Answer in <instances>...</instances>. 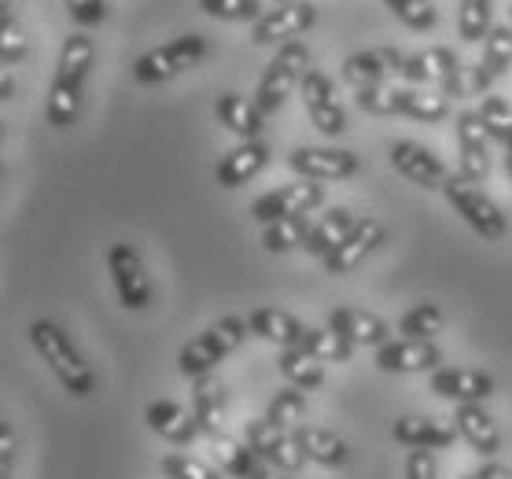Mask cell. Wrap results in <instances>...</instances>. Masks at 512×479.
Wrapping results in <instances>:
<instances>
[{"label":"cell","instance_id":"obj_1","mask_svg":"<svg viewBox=\"0 0 512 479\" xmlns=\"http://www.w3.org/2000/svg\"><path fill=\"white\" fill-rule=\"evenodd\" d=\"M93 37L89 34H70L59 48V63H56V78H52V89H48V126L67 129L78 122L82 115V85L85 74L93 67Z\"/></svg>","mask_w":512,"mask_h":479},{"label":"cell","instance_id":"obj_2","mask_svg":"<svg viewBox=\"0 0 512 479\" xmlns=\"http://www.w3.org/2000/svg\"><path fill=\"white\" fill-rule=\"evenodd\" d=\"M30 343H34V351L41 354V362L52 369V376L63 384V391H70V395H78V398L93 395L96 391L93 365L85 362L82 351L70 343V336L56 321H48V317L34 321V325H30Z\"/></svg>","mask_w":512,"mask_h":479},{"label":"cell","instance_id":"obj_3","mask_svg":"<svg viewBox=\"0 0 512 479\" xmlns=\"http://www.w3.org/2000/svg\"><path fill=\"white\" fill-rule=\"evenodd\" d=\"M247 332H251V325H247L244 317H222V321H214L207 332H199L192 343L181 347V354H177L181 376H188V380L207 376L210 369L218 362H225L236 347H244Z\"/></svg>","mask_w":512,"mask_h":479},{"label":"cell","instance_id":"obj_4","mask_svg":"<svg viewBox=\"0 0 512 479\" xmlns=\"http://www.w3.org/2000/svg\"><path fill=\"white\" fill-rule=\"evenodd\" d=\"M306 67H310V48L295 37V41H284L280 52L273 56V63L266 67L262 82H258L255 104L262 115H273L280 111V104L288 100V93L306 78Z\"/></svg>","mask_w":512,"mask_h":479},{"label":"cell","instance_id":"obj_5","mask_svg":"<svg viewBox=\"0 0 512 479\" xmlns=\"http://www.w3.org/2000/svg\"><path fill=\"white\" fill-rule=\"evenodd\" d=\"M443 196H446V203H450V207H454V211L461 214V218H465L479 236H483V240L498 244V240L509 236V218L501 214L498 203H494L487 192H479V188L472 185V181H465L461 174L446 181Z\"/></svg>","mask_w":512,"mask_h":479},{"label":"cell","instance_id":"obj_6","mask_svg":"<svg viewBox=\"0 0 512 479\" xmlns=\"http://www.w3.org/2000/svg\"><path fill=\"white\" fill-rule=\"evenodd\" d=\"M203 56H207V41L199 34L174 37V41H166V45L152 48V52H144V56L133 63V78H137L140 85L170 82L177 74H185L188 67H196Z\"/></svg>","mask_w":512,"mask_h":479},{"label":"cell","instance_id":"obj_7","mask_svg":"<svg viewBox=\"0 0 512 479\" xmlns=\"http://www.w3.org/2000/svg\"><path fill=\"white\" fill-rule=\"evenodd\" d=\"M402 78H409V82H417V85H439L446 100H450V96H454V100L472 96V74L461 67V59H457L450 48H428V52H420V56H409Z\"/></svg>","mask_w":512,"mask_h":479},{"label":"cell","instance_id":"obj_8","mask_svg":"<svg viewBox=\"0 0 512 479\" xmlns=\"http://www.w3.org/2000/svg\"><path fill=\"white\" fill-rule=\"evenodd\" d=\"M244 443L255 450L262 461H266L273 472H288V476H295L299 468L310 461V457L303 454V446L295 443V435L284 432V428H277L273 421H251L244 428Z\"/></svg>","mask_w":512,"mask_h":479},{"label":"cell","instance_id":"obj_9","mask_svg":"<svg viewBox=\"0 0 512 479\" xmlns=\"http://www.w3.org/2000/svg\"><path fill=\"white\" fill-rule=\"evenodd\" d=\"M107 273H111L118 303L126 306V310H148L152 306V281L144 273L137 247L111 244V251H107Z\"/></svg>","mask_w":512,"mask_h":479},{"label":"cell","instance_id":"obj_10","mask_svg":"<svg viewBox=\"0 0 512 479\" xmlns=\"http://www.w3.org/2000/svg\"><path fill=\"white\" fill-rule=\"evenodd\" d=\"M325 203V188L317 181H295V185H280L266 196H258L251 203V218L262 225H273L280 218H291V214H310L314 207Z\"/></svg>","mask_w":512,"mask_h":479},{"label":"cell","instance_id":"obj_11","mask_svg":"<svg viewBox=\"0 0 512 479\" xmlns=\"http://www.w3.org/2000/svg\"><path fill=\"white\" fill-rule=\"evenodd\" d=\"M288 166L306 181H347V177L358 174V155L347 152V148H295L288 155Z\"/></svg>","mask_w":512,"mask_h":479},{"label":"cell","instance_id":"obj_12","mask_svg":"<svg viewBox=\"0 0 512 479\" xmlns=\"http://www.w3.org/2000/svg\"><path fill=\"white\" fill-rule=\"evenodd\" d=\"M406 52L398 48H369V52H354L343 59V78L354 89H369V85H387V78H402L406 74Z\"/></svg>","mask_w":512,"mask_h":479},{"label":"cell","instance_id":"obj_13","mask_svg":"<svg viewBox=\"0 0 512 479\" xmlns=\"http://www.w3.org/2000/svg\"><path fill=\"white\" fill-rule=\"evenodd\" d=\"M380 244H384V222H376V218H358V225H354V229H350V233L325 255V269L332 273V277H343V273H350V269H358Z\"/></svg>","mask_w":512,"mask_h":479},{"label":"cell","instance_id":"obj_14","mask_svg":"<svg viewBox=\"0 0 512 479\" xmlns=\"http://www.w3.org/2000/svg\"><path fill=\"white\" fill-rule=\"evenodd\" d=\"M299 93H303V107L310 122H314L325 137H339L347 129V115L336 100V89L328 82V74L321 71H306V78L299 82Z\"/></svg>","mask_w":512,"mask_h":479},{"label":"cell","instance_id":"obj_15","mask_svg":"<svg viewBox=\"0 0 512 479\" xmlns=\"http://www.w3.org/2000/svg\"><path fill=\"white\" fill-rule=\"evenodd\" d=\"M387 159H391V166H395L398 174L420 188H439V192H443V185L450 181L446 163L439 159V155H431L424 144L395 141L391 148H387Z\"/></svg>","mask_w":512,"mask_h":479},{"label":"cell","instance_id":"obj_16","mask_svg":"<svg viewBox=\"0 0 512 479\" xmlns=\"http://www.w3.org/2000/svg\"><path fill=\"white\" fill-rule=\"evenodd\" d=\"M314 4L310 0H291L269 8L255 26H251V41L255 45H273V41H295V37L314 26Z\"/></svg>","mask_w":512,"mask_h":479},{"label":"cell","instance_id":"obj_17","mask_svg":"<svg viewBox=\"0 0 512 479\" xmlns=\"http://www.w3.org/2000/svg\"><path fill=\"white\" fill-rule=\"evenodd\" d=\"M457 152H461V177L479 185L490 174V133L479 122L476 111H461L457 115Z\"/></svg>","mask_w":512,"mask_h":479},{"label":"cell","instance_id":"obj_18","mask_svg":"<svg viewBox=\"0 0 512 479\" xmlns=\"http://www.w3.org/2000/svg\"><path fill=\"white\" fill-rule=\"evenodd\" d=\"M443 362L431 339H391L376 351V365L384 373H435Z\"/></svg>","mask_w":512,"mask_h":479},{"label":"cell","instance_id":"obj_19","mask_svg":"<svg viewBox=\"0 0 512 479\" xmlns=\"http://www.w3.org/2000/svg\"><path fill=\"white\" fill-rule=\"evenodd\" d=\"M431 391L446 402L468 406V402H487L494 395V376L483 369H435L431 373Z\"/></svg>","mask_w":512,"mask_h":479},{"label":"cell","instance_id":"obj_20","mask_svg":"<svg viewBox=\"0 0 512 479\" xmlns=\"http://www.w3.org/2000/svg\"><path fill=\"white\" fill-rule=\"evenodd\" d=\"M512 67V23L494 26L483 41V59L479 67H472V96H483L490 85L505 78Z\"/></svg>","mask_w":512,"mask_h":479},{"label":"cell","instance_id":"obj_21","mask_svg":"<svg viewBox=\"0 0 512 479\" xmlns=\"http://www.w3.org/2000/svg\"><path fill=\"white\" fill-rule=\"evenodd\" d=\"M144 421H148V428H152L155 435H163L166 443H174V446H192L199 435H203L196 417H192L185 406L170 402V398H155L152 406L144 409Z\"/></svg>","mask_w":512,"mask_h":479},{"label":"cell","instance_id":"obj_22","mask_svg":"<svg viewBox=\"0 0 512 479\" xmlns=\"http://www.w3.org/2000/svg\"><path fill=\"white\" fill-rule=\"evenodd\" d=\"M328 328H336L339 336H347L354 347H384L391 343V328L384 317L369 314V310H354V306H339L328 314Z\"/></svg>","mask_w":512,"mask_h":479},{"label":"cell","instance_id":"obj_23","mask_svg":"<svg viewBox=\"0 0 512 479\" xmlns=\"http://www.w3.org/2000/svg\"><path fill=\"white\" fill-rule=\"evenodd\" d=\"M454 428L457 435L465 439L479 457H494L501 450V432L494 417H490L487 409L479 406V402H468V406H457L454 409Z\"/></svg>","mask_w":512,"mask_h":479},{"label":"cell","instance_id":"obj_24","mask_svg":"<svg viewBox=\"0 0 512 479\" xmlns=\"http://www.w3.org/2000/svg\"><path fill=\"white\" fill-rule=\"evenodd\" d=\"M391 439L409 450H446V446H454L457 428L435 421V417H402L391 424Z\"/></svg>","mask_w":512,"mask_h":479},{"label":"cell","instance_id":"obj_25","mask_svg":"<svg viewBox=\"0 0 512 479\" xmlns=\"http://www.w3.org/2000/svg\"><path fill=\"white\" fill-rule=\"evenodd\" d=\"M210 446H214V457H218V465H222L225 476L233 479H269V472L273 468L262 461V457L251 450V446L244 443V439H233V435H214L210 439Z\"/></svg>","mask_w":512,"mask_h":479},{"label":"cell","instance_id":"obj_26","mask_svg":"<svg viewBox=\"0 0 512 479\" xmlns=\"http://www.w3.org/2000/svg\"><path fill=\"white\" fill-rule=\"evenodd\" d=\"M266 163H269L266 144L247 141V144H240V148H233V152L225 155L222 163H218V170H214V177H218V185L222 188H240V185H247L251 177L262 174Z\"/></svg>","mask_w":512,"mask_h":479},{"label":"cell","instance_id":"obj_27","mask_svg":"<svg viewBox=\"0 0 512 479\" xmlns=\"http://www.w3.org/2000/svg\"><path fill=\"white\" fill-rule=\"evenodd\" d=\"M214 115H218V122H222L233 137H240V141H258V133H262V111H258V104H251L247 96L240 93H222L218 96V104H214Z\"/></svg>","mask_w":512,"mask_h":479},{"label":"cell","instance_id":"obj_28","mask_svg":"<svg viewBox=\"0 0 512 479\" xmlns=\"http://www.w3.org/2000/svg\"><path fill=\"white\" fill-rule=\"evenodd\" d=\"M247 325L258 339L266 343H277V347H299L306 336V325L299 317H291L288 310H273V306H262L255 314L247 317Z\"/></svg>","mask_w":512,"mask_h":479},{"label":"cell","instance_id":"obj_29","mask_svg":"<svg viewBox=\"0 0 512 479\" xmlns=\"http://www.w3.org/2000/svg\"><path fill=\"white\" fill-rule=\"evenodd\" d=\"M222 409H225V395H222V384H218V376H199L196 384H192V417H196L199 432L214 439V435H222Z\"/></svg>","mask_w":512,"mask_h":479},{"label":"cell","instance_id":"obj_30","mask_svg":"<svg viewBox=\"0 0 512 479\" xmlns=\"http://www.w3.org/2000/svg\"><path fill=\"white\" fill-rule=\"evenodd\" d=\"M291 435H295V443L303 446V454L310 457V461H317V465H325V468L347 465L350 450L336 432H325V428H314V424H299Z\"/></svg>","mask_w":512,"mask_h":479},{"label":"cell","instance_id":"obj_31","mask_svg":"<svg viewBox=\"0 0 512 479\" xmlns=\"http://www.w3.org/2000/svg\"><path fill=\"white\" fill-rule=\"evenodd\" d=\"M277 369L284 373L291 387H299V391H314V387L325 384V369L317 358L303 351V347H280L277 351Z\"/></svg>","mask_w":512,"mask_h":479},{"label":"cell","instance_id":"obj_32","mask_svg":"<svg viewBox=\"0 0 512 479\" xmlns=\"http://www.w3.org/2000/svg\"><path fill=\"white\" fill-rule=\"evenodd\" d=\"M358 225V218L347 211V207H336V211H328L321 222H314V229H310V236H306V255H317V258H325L332 247L343 240V236L350 233Z\"/></svg>","mask_w":512,"mask_h":479},{"label":"cell","instance_id":"obj_33","mask_svg":"<svg viewBox=\"0 0 512 479\" xmlns=\"http://www.w3.org/2000/svg\"><path fill=\"white\" fill-rule=\"evenodd\" d=\"M398 115L413 118V122H443L450 115V100L443 93H424V89H398Z\"/></svg>","mask_w":512,"mask_h":479},{"label":"cell","instance_id":"obj_34","mask_svg":"<svg viewBox=\"0 0 512 479\" xmlns=\"http://www.w3.org/2000/svg\"><path fill=\"white\" fill-rule=\"evenodd\" d=\"M310 358H317V362H350V354H354V343H350L347 336H339L336 328H306L303 343H299Z\"/></svg>","mask_w":512,"mask_h":479},{"label":"cell","instance_id":"obj_35","mask_svg":"<svg viewBox=\"0 0 512 479\" xmlns=\"http://www.w3.org/2000/svg\"><path fill=\"white\" fill-rule=\"evenodd\" d=\"M314 222H310V214H291V218H280V222L266 225V236H262V247L266 251H291V247H303L306 236H310Z\"/></svg>","mask_w":512,"mask_h":479},{"label":"cell","instance_id":"obj_36","mask_svg":"<svg viewBox=\"0 0 512 479\" xmlns=\"http://www.w3.org/2000/svg\"><path fill=\"white\" fill-rule=\"evenodd\" d=\"M303 413H306V395L299 387H284V391H277V395L269 398L266 421H273L284 432H295L303 424Z\"/></svg>","mask_w":512,"mask_h":479},{"label":"cell","instance_id":"obj_37","mask_svg":"<svg viewBox=\"0 0 512 479\" xmlns=\"http://www.w3.org/2000/svg\"><path fill=\"white\" fill-rule=\"evenodd\" d=\"M398 332H402V339H431L435 332H443V310L435 303H417L402 314Z\"/></svg>","mask_w":512,"mask_h":479},{"label":"cell","instance_id":"obj_38","mask_svg":"<svg viewBox=\"0 0 512 479\" xmlns=\"http://www.w3.org/2000/svg\"><path fill=\"white\" fill-rule=\"evenodd\" d=\"M490 4L494 0H461V12H457V34L465 37L468 45H476L494 30L490 26Z\"/></svg>","mask_w":512,"mask_h":479},{"label":"cell","instance_id":"obj_39","mask_svg":"<svg viewBox=\"0 0 512 479\" xmlns=\"http://www.w3.org/2000/svg\"><path fill=\"white\" fill-rule=\"evenodd\" d=\"M479 122L487 126L490 133V141H509V133H512V107L501 100V96H483V104H479Z\"/></svg>","mask_w":512,"mask_h":479},{"label":"cell","instance_id":"obj_40","mask_svg":"<svg viewBox=\"0 0 512 479\" xmlns=\"http://www.w3.org/2000/svg\"><path fill=\"white\" fill-rule=\"evenodd\" d=\"M203 12L214 15V19H225V23H247V19H262V0H199Z\"/></svg>","mask_w":512,"mask_h":479},{"label":"cell","instance_id":"obj_41","mask_svg":"<svg viewBox=\"0 0 512 479\" xmlns=\"http://www.w3.org/2000/svg\"><path fill=\"white\" fill-rule=\"evenodd\" d=\"M23 59H26L23 26L15 23L12 12H4V19H0V63H4V67H19Z\"/></svg>","mask_w":512,"mask_h":479},{"label":"cell","instance_id":"obj_42","mask_svg":"<svg viewBox=\"0 0 512 479\" xmlns=\"http://www.w3.org/2000/svg\"><path fill=\"white\" fill-rule=\"evenodd\" d=\"M384 4L409 26V30H431L435 19H439L431 0H384Z\"/></svg>","mask_w":512,"mask_h":479},{"label":"cell","instance_id":"obj_43","mask_svg":"<svg viewBox=\"0 0 512 479\" xmlns=\"http://www.w3.org/2000/svg\"><path fill=\"white\" fill-rule=\"evenodd\" d=\"M159 468H163L166 479H222L210 465H203V461H196V457L188 454H166L159 461Z\"/></svg>","mask_w":512,"mask_h":479},{"label":"cell","instance_id":"obj_44","mask_svg":"<svg viewBox=\"0 0 512 479\" xmlns=\"http://www.w3.org/2000/svg\"><path fill=\"white\" fill-rule=\"evenodd\" d=\"M354 100H358V107L361 111H369V115H398V89L391 82L358 89Z\"/></svg>","mask_w":512,"mask_h":479},{"label":"cell","instance_id":"obj_45","mask_svg":"<svg viewBox=\"0 0 512 479\" xmlns=\"http://www.w3.org/2000/svg\"><path fill=\"white\" fill-rule=\"evenodd\" d=\"M406 479H439V457H435V450H409Z\"/></svg>","mask_w":512,"mask_h":479},{"label":"cell","instance_id":"obj_46","mask_svg":"<svg viewBox=\"0 0 512 479\" xmlns=\"http://www.w3.org/2000/svg\"><path fill=\"white\" fill-rule=\"evenodd\" d=\"M67 12L78 26H100L107 15L104 0H67Z\"/></svg>","mask_w":512,"mask_h":479},{"label":"cell","instance_id":"obj_47","mask_svg":"<svg viewBox=\"0 0 512 479\" xmlns=\"http://www.w3.org/2000/svg\"><path fill=\"white\" fill-rule=\"evenodd\" d=\"M12 461H15V432H12V424L4 421L0 424V472H4V476H8Z\"/></svg>","mask_w":512,"mask_h":479},{"label":"cell","instance_id":"obj_48","mask_svg":"<svg viewBox=\"0 0 512 479\" xmlns=\"http://www.w3.org/2000/svg\"><path fill=\"white\" fill-rule=\"evenodd\" d=\"M476 479H512V468L498 465V461H483V465L476 468Z\"/></svg>","mask_w":512,"mask_h":479},{"label":"cell","instance_id":"obj_49","mask_svg":"<svg viewBox=\"0 0 512 479\" xmlns=\"http://www.w3.org/2000/svg\"><path fill=\"white\" fill-rule=\"evenodd\" d=\"M505 174H509V181H512V148H505Z\"/></svg>","mask_w":512,"mask_h":479},{"label":"cell","instance_id":"obj_50","mask_svg":"<svg viewBox=\"0 0 512 479\" xmlns=\"http://www.w3.org/2000/svg\"><path fill=\"white\" fill-rule=\"evenodd\" d=\"M269 479H295V476H288V472H269Z\"/></svg>","mask_w":512,"mask_h":479},{"label":"cell","instance_id":"obj_51","mask_svg":"<svg viewBox=\"0 0 512 479\" xmlns=\"http://www.w3.org/2000/svg\"><path fill=\"white\" fill-rule=\"evenodd\" d=\"M505 148H512V133H509V141H505Z\"/></svg>","mask_w":512,"mask_h":479},{"label":"cell","instance_id":"obj_52","mask_svg":"<svg viewBox=\"0 0 512 479\" xmlns=\"http://www.w3.org/2000/svg\"><path fill=\"white\" fill-rule=\"evenodd\" d=\"M277 4H291V0H277Z\"/></svg>","mask_w":512,"mask_h":479},{"label":"cell","instance_id":"obj_53","mask_svg":"<svg viewBox=\"0 0 512 479\" xmlns=\"http://www.w3.org/2000/svg\"><path fill=\"white\" fill-rule=\"evenodd\" d=\"M509 19H512V8H509Z\"/></svg>","mask_w":512,"mask_h":479}]
</instances>
